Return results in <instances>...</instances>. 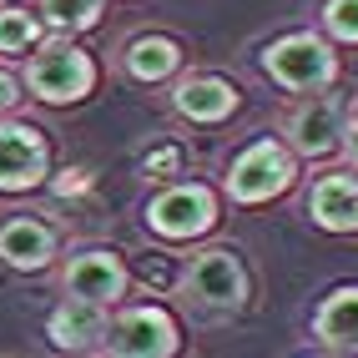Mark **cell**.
Returning <instances> with one entry per match:
<instances>
[{
	"mask_svg": "<svg viewBox=\"0 0 358 358\" xmlns=\"http://www.w3.org/2000/svg\"><path fill=\"white\" fill-rule=\"evenodd\" d=\"M15 101H20V96H15V81L0 71V111H15Z\"/></svg>",
	"mask_w": 358,
	"mask_h": 358,
	"instance_id": "cell-20",
	"label": "cell"
},
{
	"mask_svg": "<svg viewBox=\"0 0 358 358\" xmlns=\"http://www.w3.org/2000/svg\"><path fill=\"white\" fill-rule=\"evenodd\" d=\"M313 222L328 232H358V177L353 172H328L318 177L313 197H308Z\"/></svg>",
	"mask_w": 358,
	"mask_h": 358,
	"instance_id": "cell-10",
	"label": "cell"
},
{
	"mask_svg": "<svg viewBox=\"0 0 358 358\" xmlns=\"http://www.w3.org/2000/svg\"><path fill=\"white\" fill-rule=\"evenodd\" d=\"M106 348L122 358H166L177 353V323L162 308H131L106 328Z\"/></svg>",
	"mask_w": 358,
	"mask_h": 358,
	"instance_id": "cell-4",
	"label": "cell"
},
{
	"mask_svg": "<svg viewBox=\"0 0 358 358\" xmlns=\"http://www.w3.org/2000/svg\"><path fill=\"white\" fill-rule=\"evenodd\" d=\"M106 303H91V298H71L66 308L51 313V343L56 348H91L96 338H106V318H101Z\"/></svg>",
	"mask_w": 358,
	"mask_h": 358,
	"instance_id": "cell-14",
	"label": "cell"
},
{
	"mask_svg": "<svg viewBox=\"0 0 358 358\" xmlns=\"http://www.w3.org/2000/svg\"><path fill=\"white\" fill-rule=\"evenodd\" d=\"M313 338L333 353H358V288H338L323 298L313 318Z\"/></svg>",
	"mask_w": 358,
	"mask_h": 358,
	"instance_id": "cell-11",
	"label": "cell"
},
{
	"mask_svg": "<svg viewBox=\"0 0 358 358\" xmlns=\"http://www.w3.org/2000/svg\"><path fill=\"white\" fill-rule=\"evenodd\" d=\"M41 41V26L31 10H0V51H31V45Z\"/></svg>",
	"mask_w": 358,
	"mask_h": 358,
	"instance_id": "cell-17",
	"label": "cell"
},
{
	"mask_svg": "<svg viewBox=\"0 0 358 358\" xmlns=\"http://www.w3.org/2000/svg\"><path fill=\"white\" fill-rule=\"evenodd\" d=\"M51 252H56V237H51V227L36 222V217H10L6 227H0V257H6L10 268L36 273V268L51 262Z\"/></svg>",
	"mask_w": 358,
	"mask_h": 358,
	"instance_id": "cell-12",
	"label": "cell"
},
{
	"mask_svg": "<svg viewBox=\"0 0 358 358\" xmlns=\"http://www.w3.org/2000/svg\"><path fill=\"white\" fill-rule=\"evenodd\" d=\"M66 293L71 298H91V303H116L127 293V273H122V262H116V252H81V257H71Z\"/></svg>",
	"mask_w": 358,
	"mask_h": 358,
	"instance_id": "cell-9",
	"label": "cell"
},
{
	"mask_svg": "<svg viewBox=\"0 0 358 358\" xmlns=\"http://www.w3.org/2000/svg\"><path fill=\"white\" fill-rule=\"evenodd\" d=\"M343 106L328 101V96H313L308 106H298L288 116V136L303 157H328L333 147H343Z\"/></svg>",
	"mask_w": 358,
	"mask_h": 358,
	"instance_id": "cell-7",
	"label": "cell"
},
{
	"mask_svg": "<svg viewBox=\"0 0 358 358\" xmlns=\"http://www.w3.org/2000/svg\"><path fill=\"white\" fill-rule=\"evenodd\" d=\"M323 26L338 41L358 45V0H328V6H323Z\"/></svg>",
	"mask_w": 358,
	"mask_h": 358,
	"instance_id": "cell-18",
	"label": "cell"
},
{
	"mask_svg": "<svg viewBox=\"0 0 358 358\" xmlns=\"http://www.w3.org/2000/svg\"><path fill=\"white\" fill-rule=\"evenodd\" d=\"M288 187H293V157L278 141H252L227 172V192L237 202H268L278 192H288Z\"/></svg>",
	"mask_w": 358,
	"mask_h": 358,
	"instance_id": "cell-3",
	"label": "cell"
},
{
	"mask_svg": "<svg viewBox=\"0 0 358 358\" xmlns=\"http://www.w3.org/2000/svg\"><path fill=\"white\" fill-rule=\"evenodd\" d=\"M343 152H348V162L358 166V116H353V122L343 127Z\"/></svg>",
	"mask_w": 358,
	"mask_h": 358,
	"instance_id": "cell-21",
	"label": "cell"
},
{
	"mask_svg": "<svg viewBox=\"0 0 358 358\" xmlns=\"http://www.w3.org/2000/svg\"><path fill=\"white\" fill-rule=\"evenodd\" d=\"M177 61H182V51L166 36H141L127 45V71L136 81H166L177 71Z\"/></svg>",
	"mask_w": 358,
	"mask_h": 358,
	"instance_id": "cell-15",
	"label": "cell"
},
{
	"mask_svg": "<svg viewBox=\"0 0 358 358\" xmlns=\"http://www.w3.org/2000/svg\"><path fill=\"white\" fill-rule=\"evenodd\" d=\"M172 106L187 116V122H227L237 111V91L217 76H192L172 91Z\"/></svg>",
	"mask_w": 358,
	"mask_h": 358,
	"instance_id": "cell-13",
	"label": "cell"
},
{
	"mask_svg": "<svg viewBox=\"0 0 358 358\" xmlns=\"http://www.w3.org/2000/svg\"><path fill=\"white\" fill-rule=\"evenodd\" d=\"M81 187H86L81 172H66V177H61V192H81Z\"/></svg>",
	"mask_w": 358,
	"mask_h": 358,
	"instance_id": "cell-22",
	"label": "cell"
},
{
	"mask_svg": "<svg viewBox=\"0 0 358 358\" xmlns=\"http://www.w3.org/2000/svg\"><path fill=\"white\" fill-rule=\"evenodd\" d=\"M45 177V141L31 127H0V192H20Z\"/></svg>",
	"mask_w": 358,
	"mask_h": 358,
	"instance_id": "cell-8",
	"label": "cell"
},
{
	"mask_svg": "<svg viewBox=\"0 0 358 358\" xmlns=\"http://www.w3.org/2000/svg\"><path fill=\"white\" fill-rule=\"evenodd\" d=\"M177 166H182V152L177 147H162V152L147 157V172L152 177H177Z\"/></svg>",
	"mask_w": 358,
	"mask_h": 358,
	"instance_id": "cell-19",
	"label": "cell"
},
{
	"mask_svg": "<svg viewBox=\"0 0 358 358\" xmlns=\"http://www.w3.org/2000/svg\"><path fill=\"white\" fill-rule=\"evenodd\" d=\"M187 293L202 298L207 308H237L248 293V278H243V262H237L227 248H212L197 252L192 268H187Z\"/></svg>",
	"mask_w": 358,
	"mask_h": 358,
	"instance_id": "cell-6",
	"label": "cell"
},
{
	"mask_svg": "<svg viewBox=\"0 0 358 358\" xmlns=\"http://www.w3.org/2000/svg\"><path fill=\"white\" fill-rule=\"evenodd\" d=\"M262 71L288 91H323L333 81V51L318 36H282L262 51Z\"/></svg>",
	"mask_w": 358,
	"mask_h": 358,
	"instance_id": "cell-2",
	"label": "cell"
},
{
	"mask_svg": "<svg viewBox=\"0 0 358 358\" xmlns=\"http://www.w3.org/2000/svg\"><path fill=\"white\" fill-rule=\"evenodd\" d=\"M147 222L162 237H197L217 222V202H212L207 187H166L162 197H152Z\"/></svg>",
	"mask_w": 358,
	"mask_h": 358,
	"instance_id": "cell-5",
	"label": "cell"
},
{
	"mask_svg": "<svg viewBox=\"0 0 358 358\" xmlns=\"http://www.w3.org/2000/svg\"><path fill=\"white\" fill-rule=\"evenodd\" d=\"M26 81H31V91L41 101L66 106V101H81L91 91V61L71 41H51V45H41V51L31 56Z\"/></svg>",
	"mask_w": 358,
	"mask_h": 358,
	"instance_id": "cell-1",
	"label": "cell"
},
{
	"mask_svg": "<svg viewBox=\"0 0 358 358\" xmlns=\"http://www.w3.org/2000/svg\"><path fill=\"white\" fill-rule=\"evenodd\" d=\"M41 15L56 31H86V26H96L101 0H41Z\"/></svg>",
	"mask_w": 358,
	"mask_h": 358,
	"instance_id": "cell-16",
	"label": "cell"
}]
</instances>
